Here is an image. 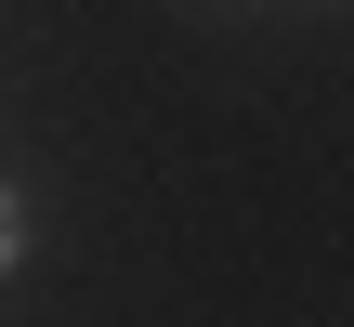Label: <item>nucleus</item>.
I'll use <instances>...</instances> for the list:
<instances>
[{"mask_svg":"<svg viewBox=\"0 0 354 327\" xmlns=\"http://www.w3.org/2000/svg\"><path fill=\"white\" fill-rule=\"evenodd\" d=\"M13 236H26V223H13V184H0V262H13Z\"/></svg>","mask_w":354,"mask_h":327,"instance_id":"f257e3e1","label":"nucleus"}]
</instances>
